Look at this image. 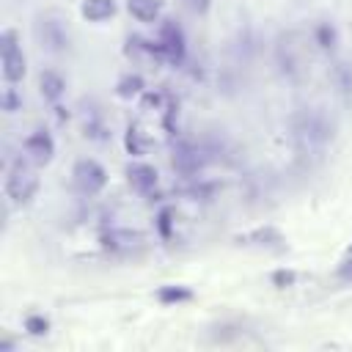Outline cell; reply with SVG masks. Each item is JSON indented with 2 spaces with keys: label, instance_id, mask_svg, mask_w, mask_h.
<instances>
[{
  "label": "cell",
  "instance_id": "11",
  "mask_svg": "<svg viewBox=\"0 0 352 352\" xmlns=\"http://www.w3.org/2000/svg\"><path fill=\"white\" fill-rule=\"evenodd\" d=\"M102 239H104V248H110V250H124V253L140 248V242H143L140 234H135V231H118V228H113V231L104 234Z\"/></svg>",
  "mask_w": 352,
  "mask_h": 352
},
{
  "label": "cell",
  "instance_id": "21",
  "mask_svg": "<svg viewBox=\"0 0 352 352\" xmlns=\"http://www.w3.org/2000/svg\"><path fill=\"white\" fill-rule=\"evenodd\" d=\"M336 278L341 280V283H352V253L338 264V270H336Z\"/></svg>",
  "mask_w": 352,
  "mask_h": 352
},
{
  "label": "cell",
  "instance_id": "10",
  "mask_svg": "<svg viewBox=\"0 0 352 352\" xmlns=\"http://www.w3.org/2000/svg\"><path fill=\"white\" fill-rule=\"evenodd\" d=\"M160 50L168 52L170 58H182V55H184V36H182V30H179L173 22L162 25V33H160Z\"/></svg>",
  "mask_w": 352,
  "mask_h": 352
},
{
  "label": "cell",
  "instance_id": "23",
  "mask_svg": "<svg viewBox=\"0 0 352 352\" xmlns=\"http://www.w3.org/2000/svg\"><path fill=\"white\" fill-rule=\"evenodd\" d=\"M16 107H19V99H16L14 88H6V91H3V110H6V113H14Z\"/></svg>",
  "mask_w": 352,
  "mask_h": 352
},
{
  "label": "cell",
  "instance_id": "1",
  "mask_svg": "<svg viewBox=\"0 0 352 352\" xmlns=\"http://www.w3.org/2000/svg\"><path fill=\"white\" fill-rule=\"evenodd\" d=\"M292 138L300 151H319L333 138V124L322 110H300L292 118Z\"/></svg>",
  "mask_w": 352,
  "mask_h": 352
},
{
  "label": "cell",
  "instance_id": "13",
  "mask_svg": "<svg viewBox=\"0 0 352 352\" xmlns=\"http://www.w3.org/2000/svg\"><path fill=\"white\" fill-rule=\"evenodd\" d=\"M126 8L138 22H154L160 16V0H126Z\"/></svg>",
  "mask_w": 352,
  "mask_h": 352
},
{
  "label": "cell",
  "instance_id": "15",
  "mask_svg": "<svg viewBox=\"0 0 352 352\" xmlns=\"http://www.w3.org/2000/svg\"><path fill=\"white\" fill-rule=\"evenodd\" d=\"M157 297H160V302H165V305H176V302L192 300V292L184 289V286H162V289L157 292Z\"/></svg>",
  "mask_w": 352,
  "mask_h": 352
},
{
  "label": "cell",
  "instance_id": "7",
  "mask_svg": "<svg viewBox=\"0 0 352 352\" xmlns=\"http://www.w3.org/2000/svg\"><path fill=\"white\" fill-rule=\"evenodd\" d=\"M204 162H206V157H204V148H201V146L179 143V146L173 148V168L182 170V173H195Z\"/></svg>",
  "mask_w": 352,
  "mask_h": 352
},
{
  "label": "cell",
  "instance_id": "25",
  "mask_svg": "<svg viewBox=\"0 0 352 352\" xmlns=\"http://www.w3.org/2000/svg\"><path fill=\"white\" fill-rule=\"evenodd\" d=\"M349 253H352V245H349Z\"/></svg>",
  "mask_w": 352,
  "mask_h": 352
},
{
  "label": "cell",
  "instance_id": "6",
  "mask_svg": "<svg viewBox=\"0 0 352 352\" xmlns=\"http://www.w3.org/2000/svg\"><path fill=\"white\" fill-rule=\"evenodd\" d=\"M25 154H28L33 162H38V165L50 162L52 154H55V140H52V135H50L47 129L30 132L28 140H25Z\"/></svg>",
  "mask_w": 352,
  "mask_h": 352
},
{
  "label": "cell",
  "instance_id": "2",
  "mask_svg": "<svg viewBox=\"0 0 352 352\" xmlns=\"http://www.w3.org/2000/svg\"><path fill=\"white\" fill-rule=\"evenodd\" d=\"M36 190H38V176H36L33 165L28 160L16 157L6 170V195L14 204H28Z\"/></svg>",
  "mask_w": 352,
  "mask_h": 352
},
{
  "label": "cell",
  "instance_id": "20",
  "mask_svg": "<svg viewBox=\"0 0 352 352\" xmlns=\"http://www.w3.org/2000/svg\"><path fill=\"white\" fill-rule=\"evenodd\" d=\"M140 85H143V80H140V77H126V80H121V82H118V94H121V96H132V94H138V91H140Z\"/></svg>",
  "mask_w": 352,
  "mask_h": 352
},
{
  "label": "cell",
  "instance_id": "8",
  "mask_svg": "<svg viewBox=\"0 0 352 352\" xmlns=\"http://www.w3.org/2000/svg\"><path fill=\"white\" fill-rule=\"evenodd\" d=\"M278 66H280V72H283L286 77H297V74L302 72V55H300V50L294 47L292 36H283L280 44H278Z\"/></svg>",
  "mask_w": 352,
  "mask_h": 352
},
{
  "label": "cell",
  "instance_id": "18",
  "mask_svg": "<svg viewBox=\"0 0 352 352\" xmlns=\"http://www.w3.org/2000/svg\"><path fill=\"white\" fill-rule=\"evenodd\" d=\"M25 330H28L30 336H47L50 322H47L44 316H38V314H30V316L25 319Z\"/></svg>",
  "mask_w": 352,
  "mask_h": 352
},
{
  "label": "cell",
  "instance_id": "22",
  "mask_svg": "<svg viewBox=\"0 0 352 352\" xmlns=\"http://www.w3.org/2000/svg\"><path fill=\"white\" fill-rule=\"evenodd\" d=\"M294 278H297V275H294L292 270H278V272H272V283L280 286V289H283V286H292Z\"/></svg>",
  "mask_w": 352,
  "mask_h": 352
},
{
  "label": "cell",
  "instance_id": "14",
  "mask_svg": "<svg viewBox=\"0 0 352 352\" xmlns=\"http://www.w3.org/2000/svg\"><path fill=\"white\" fill-rule=\"evenodd\" d=\"M116 14V3L113 0H85L82 3V16L91 22H102L107 16Z\"/></svg>",
  "mask_w": 352,
  "mask_h": 352
},
{
  "label": "cell",
  "instance_id": "5",
  "mask_svg": "<svg viewBox=\"0 0 352 352\" xmlns=\"http://www.w3.org/2000/svg\"><path fill=\"white\" fill-rule=\"evenodd\" d=\"M36 36L47 52H63L69 47V30L55 16H41L36 25Z\"/></svg>",
  "mask_w": 352,
  "mask_h": 352
},
{
  "label": "cell",
  "instance_id": "19",
  "mask_svg": "<svg viewBox=\"0 0 352 352\" xmlns=\"http://www.w3.org/2000/svg\"><path fill=\"white\" fill-rule=\"evenodd\" d=\"M316 41H319V47H324V50L333 47V41H336V30H333V25H327V22L319 25V28H316Z\"/></svg>",
  "mask_w": 352,
  "mask_h": 352
},
{
  "label": "cell",
  "instance_id": "12",
  "mask_svg": "<svg viewBox=\"0 0 352 352\" xmlns=\"http://www.w3.org/2000/svg\"><path fill=\"white\" fill-rule=\"evenodd\" d=\"M38 88H41V96H44L47 102H58V99L63 96V91H66V82H63V77H60L58 72L47 69V72H41V77H38Z\"/></svg>",
  "mask_w": 352,
  "mask_h": 352
},
{
  "label": "cell",
  "instance_id": "4",
  "mask_svg": "<svg viewBox=\"0 0 352 352\" xmlns=\"http://www.w3.org/2000/svg\"><path fill=\"white\" fill-rule=\"evenodd\" d=\"M74 184L85 192V195H96L104 190L107 184V170L96 162V160H80L74 165Z\"/></svg>",
  "mask_w": 352,
  "mask_h": 352
},
{
  "label": "cell",
  "instance_id": "9",
  "mask_svg": "<svg viewBox=\"0 0 352 352\" xmlns=\"http://www.w3.org/2000/svg\"><path fill=\"white\" fill-rule=\"evenodd\" d=\"M126 179L129 184L140 192V195H148L154 187H157V170L151 165H143V162H135L126 168Z\"/></svg>",
  "mask_w": 352,
  "mask_h": 352
},
{
  "label": "cell",
  "instance_id": "3",
  "mask_svg": "<svg viewBox=\"0 0 352 352\" xmlns=\"http://www.w3.org/2000/svg\"><path fill=\"white\" fill-rule=\"evenodd\" d=\"M0 63H3L6 82H19L25 77V52L16 44L14 30H3V36H0Z\"/></svg>",
  "mask_w": 352,
  "mask_h": 352
},
{
  "label": "cell",
  "instance_id": "17",
  "mask_svg": "<svg viewBox=\"0 0 352 352\" xmlns=\"http://www.w3.org/2000/svg\"><path fill=\"white\" fill-rule=\"evenodd\" d=\"M333 77H336L338 91H341L344 96H352V66H349V63H338Z\"/></svg>",
  "mask_w": 352,
  "mask_h": 352
},
{
  "label": "cell",
  "instance_id": "24",
  "mask_svg": "<svg viewBox=\"0 0 352 352\" xmlns=\"http://www.w3.org/2000/svg\"><path fill=\"white\" fill-rule=\"evenodd\" d=\"M209 3H212V0H184V6H187L192 14H206V11H209Z\"/></svg>",
  "mask_w": 352,
  "mask_h": 352
},
{
  "label": "cell",
  "instance_id": "16",
  "mask_svg": "<svg viewBox=\"0 0 352 352\" xmlns=\"http://www.w3.org/2000/svg\"><path fill=\"white\" fill-rule=\"evenodd\" d=\"M242 239L250 242V245H275V242H280V234L275 228H256Z\"/></svg>",
  "mask_w": 352,
  "mask_h": 352
}]
</instances>
